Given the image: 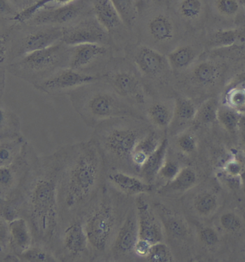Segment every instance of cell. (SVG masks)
<instances>
[{
    "label": "cell",
    "instance_id": "cell-1",
    "mask_svg": "<svg viewBox=\"0 0 245 262\" xmlns=\"http://www.w3.org/2000/svg\"><path fill=\"white\" fill-rule=\"evenodd\" d=\"M63 149L58 185L61 227L70 221L84 219L97 202L107 173L101 150L92 139L67 145Z\"/></svg>",
    "mask_w": 245,
    "mask_h": 262
},
{
    "label": "cell",
    "instance_id": "cell-2",
    "mask_svg": "<svg viewBox=\"0 0 245 262\" xmlns=\"http://www.w3.org/2000/svg\"><path fill=\"white\" fill-rule=\"evenodd\" d=\"M63 147L53 155L38 157L18 192L23 199V217L31 227L33 244L56 252L61 233L58 185Z\"/></svg>",
    "mask_w": 245,
    "mask_h": 262
},
{
    "label": "cell",
    "instance_id": "cell-3",
    "mask_svg": "<svg viewBox=\"0 0 245 262\" xmlns=\"http://www.w3.org/2000/svg\"><path fill=\"white\" fill-rule=\"evenodd\" d=\"M135 201L107 181L97 202L83 219L93 261H108L116 235Z\"/></svg>",
    "mask_w": 245,
    "mask_h": 262
},
{
    "label": "cell",
    "instance_id": "cell-4",
    "mask_svg": "<svg viewBox=\"0 0 245 262\" xmlns=\"http://www.w3.org/2000/svg\"><path fill=\"white\" fill-rule=\"evenodd\" d=\"M151 131L146 120L121 117L102 122L91 139L96 143L109 170H119L137 176L132 157L137 145Z\"/></svg>",
    "mask_w": 245,
    "mask_h": 262
},
{
    "label": "cell",
    "instance_id": "cell-5",
    "mask_svg": "<svg viewBox=\"0 0 245 262\" xmlns=\"http://www.w3.org/2000/svg\"><path fill=\"white\" fill-rule=\"evenodd\" d=\"M70 101L87 126L95 128L105 120L121 117L146 120L143 111L116 93L107 81H95L69 95Z\"/></svg>",
    "mask_w": 245,
    "mask_h": 262
},
{
    "label": "cell",
    "instance_id": "cell-6",
    "mask_svg": "<svg viewBox=\"0 0 245 262\" xmlns=\"http://www.w3.org/2000/svg\"><path fill=\"white\" fill-rule=\"evenodd\" d=\"M63 28L14 24L1 35V67L62 41Z\"/></svg>",
    "mask_w": 245,
    "mask_h": 262
},
{
    "label": "cell",
    "instance_id": "cell-7",
    "mask_svg": "<svg viewBox=\"0 0 245 262\" xmlns=\"http://www.w3.org/2000/svg\"><path fill=\"white\" fill-rule=\"evenodd\" d=\"M70 46L60 41L50 47L26 55L6 66L12 75L34 85L68 67Z\"/></svg>",
    "mask_w": 245,
    "mask_h": 262
},
{
    "label": "cell",
    "instance_id": "cell-8",
    "mask_svg": "<svg viewBox=\"0 0 245 262\" xmlns=\"http://www.w3.org/2000/svg\"><path fill=\"white\" fill-rule=\"evenodd\" d=\"M116 93L142 111L147 104V90L135 64L125 56H114L102 74Z\"/></svg>",
    "mask_w": 245,
    "mask_h": 262
},
{
    "label": "cell",
    "instance_id": "cell-9",
    "mask_svg": "<svg viewBox=\"0 0 245 262\" xmlns=\"http://www.w3.org/2000/svg\"><path fill=\"white\" fill-rule=\"evenodd\" d=\"M134 34L137 42L167 54L176 41L177 28L168 12L154 9L139 13Z\"/></svg>",
    "mask_w": 245,
    "mask_h": 262
},
{
    "label": "cell",
    "instance_id": "cell-10",
    "mask_svg": "<svg viewBox=\"0 0 245 262\" xmlns=\"http://www.w3.org/2000/svg\"><path fill=\"white\" fill-rule=\"evenodd\" d=\"M55 256L59 261H93L83 219L70 221L61 227Z\"/></svg>",
    "mask_w": 245,
    "mask_h": 262
},
{
    "label": "cell",
    "instance_id": "cell-11",
    "mask_svg": "<svg viewBox=\"0 0 245 262\" xmlns=\"http://www.w3.org/2000/svg\"><path fill=\"white\" fill-rule=\"evenodd\" d=\"M124 56L136 67L145 86L148 83L163 79L170 69L166 55L138 42L127 47Z\"/></svg>",
    "mask_w": 245,
    "mask_h": 262
},
{
    "label": "cell",
    "instance_id": "cell-12",
    "mask_svg": "<svg viewBox=\"0 0 245 262\" xmlns=\"http://www.w3.org/2000/svg\"><path fill=\"white\" fill-rule=\"evenodd\" d=\"M115 56L111 46L100 43H84L70 46L68 67L82 73L100 76Z\"/></svg>",
    "mask_w": 245,
    "mask_h": 262
},
{
    "label": "cell",
    "instance_id": "cell-13",
    "mask_svg": "<svg viewBox=\"0 0 245 262\" xmlns=\"http://www.w3.org/2000/svg\"><path fill=\"white\" fill-rule=\"evenodd\" d=\"M92 5L93 15L110 35L115 56H124L127 47L137 42L135 35L125 26L110 0H92Z\"/></svg>",
    "mask_w": 245,
    "mask_h": 262
},
{
    "label": "cell",
    "instance_id": "cell-14",
    "mask_svg": "<svg viewBox=\"0 0 245 262\" xmlns=\"http://www.w3.org/2000/svg\"><path fill=\"white\" fill-rule=\"evenodd\" d=\"M93 13L92 0H75L68 4L42 9L26 24L66 28Z\"/></svg>",
    "mask_w": 245,
    "mask_h": 262
},
{
    "label": "cell",
    "instance_id": "cell-15",
    "mask_svg": "<svg viewBox=\"0 0 245 262\" xmlns=\"http://www.w3.org/2000/svg\"><path fill=\"white\" fill-rule=\"evenodd\" d=\"M38 155L31 143L26 142L20 157L10 165L0 167V201L18 192Z\"/></svg>",
    "mask_w": 245,
    "mask_h": 262
},
{
    "label": "cell",
    "instance_id": "cell-16",
    "mask_svg": "<svg viewBox=\"0 0 245 262\" xmlns=\"http://www.w3.org/2000/svg\"><path fill=\"white\" fill-rule=\"evenodd\" d=\"M139 238L138 217L135 201L116 235L109 251L108 261H138L134 249Z\"/></svg>",
    "mask_w": 245,
    "mask_h": 262
},
{
    "label": "cell",
    "instance_id": "cell-17",
    "mask_svg": "<svg viewBox=\"0 0 245 262\" xmlns=\"http://www.w3.org/2000/svg\"><path fill=\"white\" fill-rule=\"evenodd\" d=\"M101 79L100 76L90 75L66 67L34 86L40 92L51 95H69L79 88Z\"/></svg>",
    "mask_w": 245,
    "mask_h": 262
},
{
    "label": "cell",
    "instance_id": "cell-18",
    "mask_svg": "<svg viewBox=\"0 0 245 262\" xmlns=\"http://www.w3.org/2000/svg\"><path fill=\"white\" fill-rule=\"evenodd\" d=\"M62 41L70 47L84 43H100L112 47L110 35L93 13L71 26L63 28Z\"/></svg>",
    "mask_w": 245,
    "mask_h": 262
},
{
    "label": "cell",
    "instance_id": "cell-19",
    "mask_svg": "<svg viewBox=\"0 0 245 262\" xmlns=\"http://www.w3.org/2000/svg\"><path fill=\"white\" fill-rule=\"evenodd\" d=\"M137 217H138L140 238L151 244L163 242L164 231L156 210L151 206L146 194L135 196Z\"/></svg>",
    "mask_w": 245,
    "mask_h": 262
},
{
    "label": "cell",
    "instance_id": "cell-20",
    "mask_svg": "<svg viewBox=\"0 0 245 262\" xmlns=\"http://www.w3.org/2000/svg\"><path fill=\"white\" fill-rule=\"evenodd\" d=\"M107 181L119 192L133 198L151 194L154 191V185L147 183L138 176L119 170L107 171Z\"/></svg>",
    "mask_w": 245,
    "mask_h": 262
},
{
    "label": "cell",
    "instance_id": "cell-21",
    "mask_svg": "<svg viewBox=\"0 0 245 262\" xmlns=\"http://www.w3.org/2000/svg\"><path fill=\"white\" fill-rule=\"evenodd\" d=\"M10 236V251L17 256L28 250L33 244V233L24 217L8 223Z\"/></svg>",
    "mask_w": 245,
    "mask_h": 262
},
{
    "label": "cell",
    "instance_id": "cell-22",
    "mask_svg": "<svg viewBox=\"0 0 245 262\" xmlns=\"http://www.w3.org/2000/svg\"><path fill=\"white\" fill-rule=\"evenodd\" d=\"M168 139L163 138L160 146L148 157L144 165L141 167L138 177L148 184L154 185L158 173L166 159Z\"/></svg>",
    "mask_w": 245,
    "mask_h": 262
},
{
    "label": "cell",
    "instance_id": "cell-23",
    "mask_svg": "<svg viewBox=\"0 0 245 262\" xmlns=\"http://www.w3.org/2000/svg\"><path fill=\"white\" fill-rule=\"evenodd\" d=\"M162 140H160L159 136L156 131L151 130L137 145L133 151L132 161L136 169L137 176L139 175L141 167L144 165L148 157L158 148Z\"/></svg>",
    "mask_w": 245,
    "mask_h": 262
},
{
    "label": "cell",
    "instance_id": "cell-24",
    "mask_svg": "<svg viewBox=\"0 0 245 262\" xmlns=\"http://www.w3.org/2000/svg\"><path fill=\"white\" fill-rule=\"evenodd\" d=\"M199 53L190 45L174 48L166 55L170 70L181 72L191 67L198 58Z\"/></svg>",
    "mask_w": 245,
    "mask_h": 262
},
{
    "label": "cell",
    "instance_id": "cell-25",
    "mask_svg": "<svg viewBox=\"0 0 245 262\" xmlns=\"http://www.w3.org/2000/svg\"><path fill=\"white\" fill-rule=\"evenodd\" d=\"M174 107L170 108L163 102H155L146 109V119L157 128L163 130L170 127L174 118Z\"/></svg>",
    "mask_w": 245,
    "mask_h": 262
},
{
    "label": "cell",
    "instance_id": "cell-26",
    "mask_svg": "<svg viewBox=\"0 0 245 262\" xmlns=\"http://www.w3.org/2000/svg\"><path fill=\"white\" fill-rule=\"evenodd\" d=\"M197 182V174L193 169L189 167L181 169L177 176L172 181L167 182L162 186L158 192L160 194H172V193L183 192L191 188Z\"/></svg>",
    "mask_w": 245,
    "mask_h": 262
},
{
    "label": "cell",
    "instance_id": "cell-27",
    "mask_svg": "<svg viewBox=\"0 0 245 262\" xmlns=\"http://www.w3.org/2000/svg\"><path fill=\"white\" fill-rule=\"evenodd\" d=\"M27 140L23 136L16 139L0 140V167L10 165L20 157Z\"/></svg>",
    "mask_w": 245,
    "mask_h": 262
},
{
    "label": "cell",
    "instance_id": "cell-28",
    "mask_svg": "<svg viewBox=\"0 0 245 262\" xmlns=\"http://www.w3.org/2000/svg\"><path fill=\"white\" fill-rule=\"evenodd\" d=\"M21 136L20 118L13 111L2 106L0 140L16 139Z\"/></svg>",
    "mask_w": 245,
    "mask_h": 262
},
{
    "label": "cell",
    "instance_id": "cell-29",
    "mask_svg": "<svg viewBox=\"0 0 245 262\" xmlns=\"http://www.w3.org/2000/svg\"><path fill=\"white\" fill-rule=\"evenodd\" d=\"M110 1L120 16L125 26L134 34V30L136 26L139 17V8L137 0H110Z\"/></svg>",
    "mask_w": 245,
    "mask_h": 262
},
{
    "label": "cell",
    "instance_id": "cell-30",
    "mask_svg": "<svg viewBox=\"0 0 245 262\" xmlns=\"http://www.w3.org/2000/svg\"><path fill=\"white\" fill-rule=\"evenodd\" d=\"M205 11L204 0H179L176 12L181 19L193 24L202 19Z\"/></svg>",
    "mask_w": 245,
    "mask_h": 262
},
{
    "label": "cell",
    "instance_id": "cell-31",
    "mask_svg": "<svg viewBox=\"0 0 245 262\" xmlns=\"http://www.w3.org/2000/svg\"><path fill=\"white\" fill-rule=\"evenodd\" d=\"M0 213L2 219L8 223L23 217V199L22 194L17 192L8 199L0 201Z\"/></svg>",
    "mask_w": 245,
    "mask_h": 262
},
{
    "label": "cell",
    "instance_id": "cell-32",
    "mask_svg": "<svg viewBox=\"0 0 245 262\" xmlns=\"http://www.w3.org/2000/svg\"><path fill=\"white\" fill-rule=\"evenodd\" d=\"M197 112V107L191 100L186 97H179L174 104V118L170 127L175 126L179 123L184 124L193 121Z\"/></svg>",
    "mask_w": 245,
    "mask_h": 262
},
{
    "label": "cell",
    "instance_id": "cell-33",
    "mask_svg": "<svg viewBox=\"0 0 245 262\" xmlns=\"http://www.w3.org/2000/svg\"><path fill=\"white\" fill-rule=\"evenodd\" d=\"M218 67L211 61H203L195 66L193 70V79L202 86L214 84L218 77Z\"/></svg>",
    "mask_w": 245,
    "mask_h": 262
},
{
    "label": "cell",
    "instance_id": "cell-34",
    "mask_svg": "<svg viewBox=\"0 0 245 262\" xmlns=\"http://www.w3.org/2000/svg\"><path fill=\"white\" fill-rule=\"evenodd\" d=\"M75 0H38L34 4L22 9L21 11L17 12V15L10 21H13L17 24H23V23L29 20L35 13L40 11L42 9L49 7V5L51 4L62 5L68 4V3H72Z\"/></svg>",
    "mask_w": 245,
    "mask_h": 262
},
{
    "label": "cell",
    "instance_id": "cell-35",
    "mask_svg": "<svg viewBox=\"0 0 245 262\" xmlns=\"http://www.w3.org/2000/svg\"><path fill=\"white\" fill-rule=\"evenodd\" d=\"M217 120L222 126L230 133H234L239 128L241 116L239 111L230 106L218 107Z\"/></svg>",
    "mask_w": 245,
    "mask_h": 262
},
{
    "label": "cell",
    "instance_id": "cell-36",
    "mask_svg": "<svg viewBox=\"0 0 245 262\" xmlns=\"http://www.w3.org/2000/svg\"><path fill=\"white\" fill-rule=\"evenodd\" d=\"M20 261L26 262H56L57 258L48 249L38 245L31 246L28 250L19 256Z\"/></svg>",
    "mask_w": 245,
    "mask_h": 262
},
{
    "label": "cell",
    "instance_id": "cell-37",
    "mask_svg": "<svg viewBox=\"0 0 245 262\" xmlns=\"http://www.w3.org/2000/svg\"><path fill=\"white\" fill-rule=\"evenodd\" d=\"M218 109L217 101L214 99H209L205 101L200 107L197 109L193 121L202 125L212 123L215 120H217Z\"/></svg>",
    "mask_w": 245,
    "mask_h": 262
},
{
    "label": "cell",
    "instance_id": "cell-38",
    "mask_svg": "<svg viewBox=\"0 0 245 262\" xmlns=\"http://www.w3.org/2000/svg\"><path fill=\"white\" fill-rule=\"evenodd\" d=\"M241 32L238 30H220L215 32L210 40L213 48L230 47L241 38Z\"/></svg>",
    "mask_w": 245,
    "mask_h": 262
},
{
    "label": "cell",
    "instance_id": "cell-39",
    "mask_svg": "<svg viewBox=\"0 0 245 262\" xmlns=\"http://www.w3.org/2000/svg\"><path fill=\"white\" fill-rule=\"evenodd\" d=\"M239 0H214L215 10L222 17L234 18L240 9Z\"/></svg>",
    "mask_w": 245,
    "mask_h": 262
},
{
    "label": "cell",
    "instance_id": "cell-40",
    "mask_svg": "<svg viewBox=\"0 0 245 262\" xmlns=\"http://www.w3.org/2000/svg\"><path fill=\"white\" fill-rule=\"evenodd\" d=\"M217 206L216 196L210 193H203L194 202V208L202 215H209L213 213Z\"/></svg>",
    "mask_w": 245,
    "mask_h": 262
},
{
    "label": "cell",
    "instance_id": "cell-41",
    "mask_svg": "<svg viewBox=\"0 0 245 262\" xmlns=\"http://www.w3.org/2000/svg\"><path fill=\"white\" fill-rule=\"evenodd\" d=\"M173 259L170 249L163 242L153 244L150 254L147 258L148 261L169 262Z\"/></svg>",
    "mask_w": 245,
    "mask_h": 262
},
{
    "label": "cell",
    "instance_id": "cell-42",
    "mask_svg": "<svg viewBox=\"0 0 245 262\" xmlns=\"http://www.w3.org/2000/svg\"><path fill=\"white\" fill-rule=\"evenodd\" d=\"M227 101L230 107L239 111L245 107V88H232L227 95Z\"/></svg>",
    "mask_w": 245,
    "mask_h": 262
},
{
    "label": "cell",
    "instance_id": "cell-43",
    "mask_svg": "<svg viewBox=\"0 0 245 262\" xmlns=\"http://www.w3.org/2000/svg\"><path fill=\"white\" fill-rule=\"evenodd\" d=\"M181 171L179 164L175 161L165 159L163 166L158 173L157 180H162L167 182L172 181Z\"/></svg>",
    "mask_w": 245,
    "mask_h": 262
},
{
    "label": "cell",
    "instance_id": "cell-44",
    "mask_svg": "<svg viewBox=\"0 0 245 262\" xmlns=\"http://www.w3.org/2000/svg\"><path fill=\"white\" fill-rule=\"evenodd\" d=\"M10 236L8 222L0 219V259L10 254Z\"/></svg>",
    "mask_w": 245,
    "mask_h": 262
},
{
    "label": "cell",
    "instance_id": "cell-45",
    "mask_svg": "<svg viewBox=\"0 0 245 262\" xmlns=\"http://www.w3.org/2000/svg\"><path fill=\"white\" fill-rule=\"evenodd\" d=\"M220 223L222 228L230 233H236L241 229L242 224L239 217L232 212H227L222 215Z\"/></svg>",
    "mask_w": 245,
    "mask_h": 262
},
{
    "label": "cell",
    "instance_id": "cell-46",
    "mask_svg": "<svg viewBox=\"0 0 245 262\" xmlns=\"http://www.w3.org/2000/svg\"><path fill=\"white\" fill-rule=\"evenodd\" d=\"M177 146L184 153H192L197 148V141L194 136L190 133L181 134L177 139Z\"/></svg>",
    "mask_w": 245,
    "mask_h": 262
},
{
    "label": "cell",
    "instance_id": "cell-47",
    "mask_svg": "<svg viewBox=\"0 0 245 262\" xmlns=\"http://www.w3.org/2000/svg\"><path fill=\"white\" fill-rule=\"evenodd\" d=\"M199 238L203 244L207 247H213L218 242L216 232L211 228H204L199 232Z\"/></svg>",
    "mask_w": 245,
    "mask_h": 262
},
{
    "label": "cell",
    "instance_id": "cell-48",
    "mask_svg": "<svg viewBox=\"0 0 245 262\" xmlns=\"http://www.w3.org/2000/svg\"><path fill=\"white\" fill-rule=\"evenodd\" d=\"M152 245L153 244L148 241L139 238L134 249V253L137 260L146 259L150 254Z\"/></svg>",
    "mask_w": 245,
    "mask_h": 262
},
{
    "label": "cell",
    "instance_id": "cell-49",
    "mask_svg": "<svg viewBox=\"0 0 245 262\" xmlns=\"http://www.w3.org/2000/svg\"><path fill=\"white\" fill-rule=\"evenodd\" d=\"M226 172L232 177H237L242 171V166L237 161H231L225 166Z\"/></svg>",
    "mask_w": 245,
    "mask_h": 262
},
{
    "label": "cell",
    "instance_id": "cell-50",
    "mask_svg": "<svg viewBox=\"0 0 245 262\" xmlns=\"http://www.w3.org/2000/svg\"><path fill=\"white\" fill-rule=\"evenodd\" d=\"M241 136H242L243 144H244V146L245 148V129L244 128H243L242 133H241Z\"/></svg>",
    "mask_w": 245,
    "mask_h": 262
},
{
    "label": "cell",
    "instance_id": "cell-51",
    "mask_svg": "<svg viewBox=\"0 0 245 262\" xmlns=\"http://www.w3.org/2000/svg\"><path fill=\"white\" fill-rule=\"evenodd\" d=\"M239 2H240V4L243 7V8H244L245 12V0H239Z\"/></svg>",
    "mask_w": 245,
    "mask_h": 262
},
{
    "label": "cell",
    "instance_id": "cell-52",
    "mask_svg": "<svg viewBox=\"0 0 245 262\" xmlns=\"http://www.w3.org/2000/svg\"><path fill=\"white\" fill-rule=\"evenodd\" d=\"M143 1L146 2V3H151V2H153L154 0H143Z\"/></svg>",
    "mask_w": 245,
    "mask_h": 262
},
{
    "label": "cell",
    "instance_id": "cell-53",
    "mask_svg": "<svg viewBox=\"0 0 245 262\" xmlns=\"http://www.w3.org/2000/svg\"><path fill=\"white\" fill-rule=\"evenodd\" d=\"M15 1L17 2V3H18V2H20L21 0H15Z\"/></svg>",
    "mask_w": 245,
    "mask_h": 262
}]
</instances>
